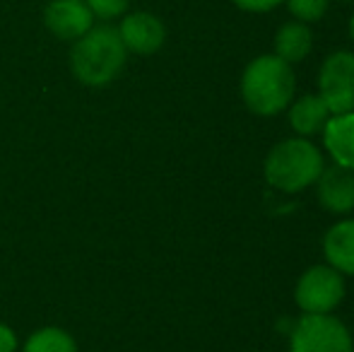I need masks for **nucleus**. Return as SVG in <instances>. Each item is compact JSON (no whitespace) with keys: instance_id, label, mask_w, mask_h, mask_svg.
Wrapping results in <instances>:
<instances>
[{"instance_id":"nucleus-18","label":"nucleus","mask_w":354,"mask_h":352,"mask_svg":"<svg viewBox=\"0 0 354 352\" xmlns=\"http://www.w3.org/2000/svg\"><path fill=\"white\" fill-rule=\"evenodd\" d=\"M0 352H17V335L3 321H0Z\"/></svg>"},{"instance_id":"nucleus-14","label":"nucleus","mask_w":354,"mask_h":352,"mask_svg":"<svg viewBox=\"0 0 354 352\" xmlns=\"http://www.w3.org/2000/svg\"><path fill=\"white\" fill-rule=\"evenodd\" d=\"M22 352H77V343L68 331L46 326L29 335Z\"/></svg>"},{"instance_id":"nucleus-17","label":"nucleus","mask_w":354,"mask_h":352,"mask_svg":"<svg viewBox=\"0 0 354 352\" xmlns=\"http://www.w3.org/2000/svg\"><path fill=\"white\" fill-rule=\"evenodd\" d=\"M232 3L243 12H270V10L280 8L284 0H232Z\"/></svg>"},{"instance_id":"nucleus-3","label":"nucleus","mask_w":354,"mask_h":352,"mask_svg":"<svg viewBox=\"0 0 354 352\" xmlns=\"http://www.w3.org/2000/svg\"><path fill=\"white\" fill-rule=\"evenodd\" d=\"M326 160L308 138H287L277 142L266 157L263 174L272 188L282 193H299L313 186L321 176Z\"/></svg>"},{"instance_id":"nucleus-6","label":"nucleus","mask_w":354,"mask_h":352,"mask_svg":"<svg viewBox=\"0 0 354 352\" xmlns=\"http://www.w3.org/2000/svg\"><path fill=\"white\" fill-rule=\"evenodd\" d=\"M318 97L330 113L354 111V53L335 51L323 61L318 73Z\"/></svg>"},{"instance_id":"nucleus-20","label":"nucleus","mask_w":354,"mask_h":352,"mask_svg":"<svg viewBox=\"0 0 354 352\" xmlns=\"http://www.w3.org/2000/svg\"><path fill=\"white\" fill-rule=\"evenodd\" d=\"M340 3H354V0H340Z\"/></svg>"},{"instance_id":"nucleus-10","label":"nucleus","mask_w":354,"mask_h":352,"mask_svg":"<svg viewBox=\"0 0 354 352\" xmlns=\"http://www.w3.org/2000/svg\"><path fill=\"white\" fill-rule=\"evenodd\" d=\"M323 147L337 167L354 172V111L333 113L323 128Z\"/></svg>"},{"instance_id":"nucleus-8","label":"nucleus","mask_w":354,"mask_h":352,"mask_svg":"<svg viewBox=\"0 0 354 352\" xmlns=\"http://www.w3.org/2000/svg\"><path fill=\"white\" fill-rule=\"evenodd\" d=\"M44 24L61 41H77L94 27V15L84 0H51L44 8Z\"/></svg>"},{"instance_id":"nucleus-11","label":"nucleus","mask_w":354,"mask_h":352,"mask_svg":"<svg viewBox=\"0 0 354 352\" xmlns=\"http://www.w3.org/2000/svg\"><path fill=\"white\" fill-rule=\"evenodd\" d=\"M323 254L337 272L354 275V220H340L326 232Z\"/></svg>"},{"instance_id":"nucleus-15","label":"nucleus","mask_w":354,"mask_h":352,"mask_svg":"<svg viewBox=\"0 0 354 352\" xmlns=\"http://www.w3.org/2000/svg\"><path fill=\"white\" fill-rule=\"evenodd\" d=\"M284 3H287L294 19H299V22H304V24H311V22H318V19L328 12L330 0H284Z\"/></svg>"},{"instance_id":"nucleus-7","label":"nucleus","mask_w":354,"mask_h":352,"mask_svg":"<svg viewBox=\"0 0 354 352\" xmlns=\"http://www.w3.org/2000/svg\"><path fill=\"white\" fill-rule=\"evenodd\" d=\"M118 34L126 46L128 53L136 56H152L167 41V27L157 15L147 12V10H138V12H126L118 24Z\"/></svg>"},{"instance_id":"nucleus-1","label":"nucleus","mask_w":354,"mask_h":352,"mask_svg":"<svg viewBox=\"0 0 354 352\" xmlns=\"http://www.w3.org/2000/svg\"><path fill=\"white\" fill-rule=\"evenodd\" d=\"M128 51L121 34L111 24L92 27L87 34L73 41L71 71L75 80L87 87H106L116 80L126 68Z\"/></svg>"},{"instance_id":"nucleus-2","label":"nucleus","mask_w":354,"mask_h":352,"mask_svg":"<svg viewBox=\"0 0 354 352\" xmlns=\"http://www.w3.org/2000/svg\"><path fill=\"white\" fill-rule=\"evenodd\" d=\"M297 77L289 63L275 53L253 58L241 75L243 104L258 116H277L292 104Z\"/></svg>"},{"instance_id":"nucleus-5","label":"nucleus","mask_w":354,"mask_h":352,"mask_svg":"<svg viewBox=\"0 0 354 352\" xmlns=\"http://www.w3.org/2000/svg\"><path fill=\"white\" fill-rule=\"evenodd\" d=\"M345 299V277L333 266H311L294 287V302L304 314H333Z\"/></svg>"},{"instance_id":"nucleus-9","label":"nucleus","mask_w":354,"mask_h":352,"mask_svg":"<svg viewBox=\"0 0 354 352\" xmlns=\"http://www.w3.org/2000/svg\"><path fill=\"white\" fill-rule=\"evenodd\" d=\"M318 203L333 215H347L354 210V172L345 167H323L316 178Z\"/></svg>"},{"instance_id":"nucleus-4","label":"nucleus","mask_w":354,"mask_h":352,"mask_svg":"<svg viewBox=\"0 0 354 352\" xmlns=\"http://www.w3.org/2000/svg\"><path fill=\"white\" fill-rule=\"evenodd\" d=\"M289 352H354V340L337 316L304 314L292 326Z\"/></svg>"},{"instance_id":"nucleus-12","label":"nucleus","mask_w":354,"mask_h":352,"mask_svg":"<svg viewBox=\"0 0 354 352\" xmlns=\"http://www.w3.org/2000/svg\"><path fill=\"white\" fill-rule=\"evenodd\" d=\"M330 116V109L318 94H304L289 104V123L299 138H311L321 133Z\"/></svg>"},{"instance_id":"nucleus-19","label":"nucleus","mask_w":354,"mask_h":352,"mask_svg":"<svg viewBox=\"0 0 354 352\" xmlns=\"http://www.w3.org/2000/svg\"><path fill=\"white\" fill-rule=\"evenodd\" d=\"M350 37H352V41H354V12H352V19H350Z\"/></svg>"},{"instance_id":"nucleus-16","label":"nucleus","mask_w":354,"mask_h":352,"mask_svg":"<svg viewBox=\"0 0 354 352\" xmlns=\"http://www.w3.org/2000/svg\"><path fill=\"white\" fill-rule=\"evenodd\" d=\"M84 3H87V8L92 10L94 19L111 22V19H118L128 12L131 0H84Z\"/></svg>"},{"instance_id":"nucleus-13","label":"nucleus","mask_w":354,"mask_h":352,"mask_svg":"<svg viewBox=\"0 0 354 352\" xmlns=\"http://www.w3.org/2000/svg\"><path fill=\"white\" fill-rule=\"evenodd\" d=\"M311 48H313V34L308 29V24L294 19V22H287L277 29L275 56L282 58L284 63H289V66L301 63L311 53Z\"/></svg>"}]
</instances>
